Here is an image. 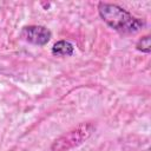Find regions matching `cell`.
Returning <instances> with one entry per match:
<instances>
[{
    "mask_svg": "<svg viewBox=\"0 0 151 151\" xmlns=\"http://www.w3.org/2000/svg\"><path fill=\"white\" fill-rule=\"evenodd\" d=\"M74 52V46L66 40L57 41L52 47V54L57 57H68Z\"/></svg>",
    "mask_w": 151,
    "mask_h": 151,
    "instance_id": "cell-4",
    "label": "cell"
},
{
    "mask_svg": "<svg viewBox=\"0 0 151 151\" xmlns=\"http://www.w3.org/2000/svg\"><path fill=\"white\" fill-rule=\"evenodd\" d=\"M21 37L31 44L44 46L50 41L52 33L45 26H26L21 31Z\"/></svg>",
    "mask_w": 151,
    "mask_h": 151,
    "instance_id": "cell-3",
    "label": "cell"
},
{
    "mask_svg": "<svg viewBox=\"0 0 151 151\" xmlns=\"http://www.w3.org/2000/svg\"><path fill=\"white\" fill-rule=\"evenodd\" d=\"M136 48L138 51L143 52V53H150V51H151V38L149 35H145L142 39H139L137 45H136Z\"/></svg>",
    "mask_w": 151,
    "mask_h": 151,
    "instance_id": "cell-5",
    "label": "cell"
},
{
    "mask_svg": "<svg viewBox=\"0 0 151 151\" xmlns=\"http://www.w3.org/2000/svg\"><path fill=\"white\" fill-rule=\"evenodd\" d=\"M100 18L114 31L123 34H133L143 28L145 21L132 17L126 9L114 4L100 2L98 6Z\"/></svg>",
    "mask_w": 151,
    "mask_h": 151,
    "instance_id": "cell-1",
    "label": "cell"
},
{
    "mask_svg": "<svg viewBox=\"0 0 151 151\" xmlns=\"http://www.w3.org/2000/svg\"><path fill=\"white\" fill-rule=\"evenodd\" d=\"M94 125L91 123H81L77 127L57 138L51 145L52 151H70L81 145L94 131Z\"/></svg>",
    "mask_w": 151,
    "mask_h": 151,
    "instance_id": "cell-2",
    "label": "cell"
}]
</instances>
